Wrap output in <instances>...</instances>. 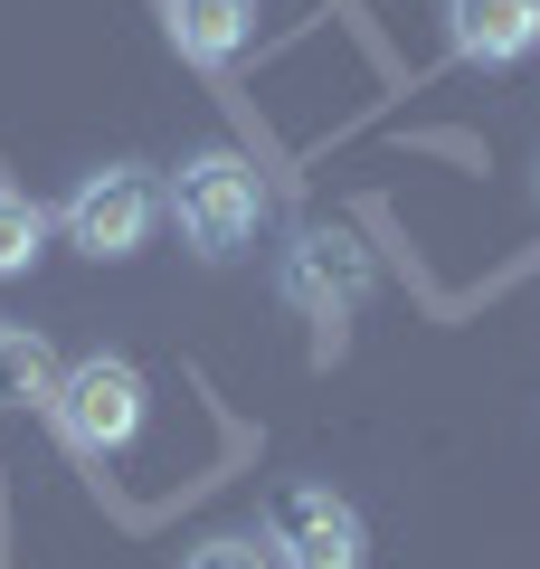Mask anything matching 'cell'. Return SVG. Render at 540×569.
I'll list each match as a JSON object with an SVG mask.
<instances>
[{"label": "cell", "mask_w": 540, "mask_h": 569, "mask_svg": "<svg viewBox=\"0 0 540 569\" xmlns=\"http://www.w3.org/2000/svg\"><path fill=\"white\" fill-rule=\"evenodd\" d=\"M161 209L180 219V238L200 247V257H238L266 219V181H257L247 152H190L171 171V190H161Z\"/></svg>", "instance_id": "cell-1"}, {"label": "cell", "mask_w": 540, "mask_h": 569, "mask_svg": "<svg viewBox=\"0 0 540 569\" xmlns=\"http://www.w3.org/2000/svg\"><path fill=\"white\" fill-rule=\"evenodd\" d=\"M58 228H67V247H86L96 266L142 257V247H152V228H161V190H152V171H142V162H104V171H86V181L67 190Z\"/></svg>", "instance_id": "cell-2"}, {"label": "cell", "mask_w": 540, "mask_h": 569, "mask_svg": "<svg viewBox=\"0 0 540 569\" xmlns=\"http://www.w3.org/2000/svg\"><path fill=\"white\" fill-rule=\"evenodd\" d=\"M266 560L276 569H370V531L332 485H276L266 493Z\"/></svg>", "instance_id": "cell-3"}, {"label": "cell", "mask_w": 540, "mask_h": 569, "mask_svg": "<svg viewBox=\"0 0 540 569\" xmlns=\"http://www.w3.org/2000/svg\"><path fill=\"white\" fill-rule=\"evenodd\" d=\"M276 295L294 313H313V323H351V313L380 295V266H370V247H360L351 228H294V247H284V266H276Z\"/></svg>", "instance_id": "cell-4"}, {"label": "cell", "mask_w": 540, "mask_h": 569, "mask_svg": "<svg viewBox=\"0 0 540 569\" xmlns=\"http://www.w3.org/2000/svg\"><path fill=\"white\" fill-rule=\"evenodd\" d=\"M48 418L67 427V447H77V456H123V447L142 437V370L114 361V351H96V361L58 370Z\"/></svg>", "instance_id": "cell-5"}, {"label": "cell", "mask_w": 540, "mask_h": 569, "mask_svg": "<svg viewBox=\"0 0 540 569\" xmlns=\"http://www.w3.org/2000/svg\"><path fill=\"white\" fill-rule=\"evenodd\" d=\"M446 39L464 67H521L540 48V0H446Z\"/></svg>", "instance_id": "cell-6"}, {"label": "cell", "mask_w": 540, "mask_h": 569, "mask_svg": "<svg viewBox=\"0 0 540 569\" xmlns=\"http://www.w3.org/2000/svg\"><path fill=\"white\" fill-rule=\"evenodd\" d=\"M161 29H171V48L190 67H228L247 39H257V0H152Z\"/></svg>", "instance_id": "cell-7"}, {"label": "cell", "mask_w": 540, "mask_h": 569, "mask_svg": "<svg viewBox=\"0 0 540 569\" xmlns=\"http://www.w3.org/2000/svg\"><path fill=\"white\" fill-rule=\"evenodd\" d=\"M58 370L67 361L29 323H0V408H48V399H58Z\"/></svg>", "instance_id": "cell-8"}, {"label": "cell", "mask_w": 540, "mask_h": 569, "mask_svg": "<svg viewBox=\"0 0 540 569\" xmlns=\"http://www.w3.org/2000/svg\"><path fill=\"white\" fill-rule=\"evenodd\" d=\"M48 247V209L20 200V190H0V276H29Z\"/></svg>", "instance_id": "cell-9"}, {"label": "cell", "mask_w": 540, "mask_h": 569, "mask_svg": "<svg viewBox=\"0 0 540 569\" xmlns=\"http://www.w3.org/2000/svg\"><path fill=\"white\" fill-rule=\"evenodd\" d=\"M180 569H276V560H266V541H238V531H219V541H200Z\"/></svg>", "instance_id": "cell-10"}]
</instances>
